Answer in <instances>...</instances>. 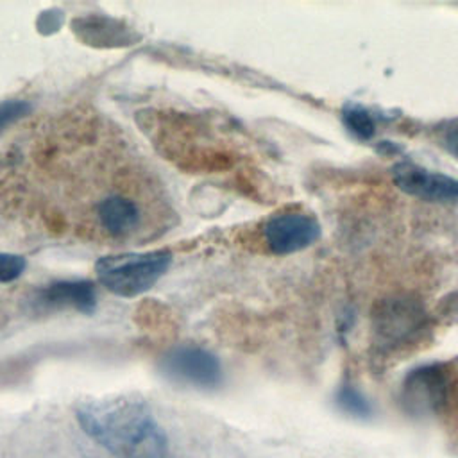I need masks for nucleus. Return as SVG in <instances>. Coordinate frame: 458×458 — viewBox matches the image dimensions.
<instances>
[{
	"label": "nucleus",
	"mask_w": 458,
	"mask_h": 458,
	"mask_svg": "<svg viewBox=\"0 0 458 458\" xmlns=\"http://www.w3.org/2000/svg\"><path fill=\"white\" fill-rule=\"evenodd\" d=\"M75 417L82 429L116 458H163L166 435L150 406L136 395L81 401Z\"/></svg>",
	"instance_id": "1"
},
{
	"label": "nucleus",
	"mask_w": 458,
	"mask_h": 458,
	"mask_svg": "<svg viewBox=\"0 0 458 458\" xmlns=\"http://www.w3.org/2000/svg\"><path fill=\"white\" fill-rule=\"evenodd\" d=\"M170 263L172 252L166 249L125 252L100 258L95 272L98 283L114 295L136 297L150 290L165 276Z\"/></svg>",
	"instance_id": "2"
},
{
	"label": "nucleus",
	"mask_w": 458,
	"mask_h": 458,
	"mask_svg": "<svg viewBox=\"0 0 458 458\" xmlns=\"http://www.w3.org/2000/svg\"><path fill=\"white\" fill-rule=\"evenodd\" d=\"M161 369L168 377L199 388H215L222 381V365L218 358L197 345H179L170 349L161 360Z\"/></svg>",
	"instance_id": "3"
},
{
	"label": "nucleus",
	"mask_w": 458,
	"mask_h": 458,
	"mask_svg": "<svg viewBox=\"0 0 458 458\" xmlns=\"http://www.w3.org/2000/svg\"><path fill=\"white\" fill-rule=\"evenodd\" d=\"M320 236L318 222L301 211L274 215L263 225V238L274 254H292L310 247Z\"/></svg>",
	"instance_id": "4"
},
{
	"label": "nucleus",
	"mask_w": 458,
	"mask_h": 458,
	"mask_svg": "<svg viewBox=\"0 0 458 458\" xmlns=\"http://www.w3.org/2000/svg\"><path fill=\"white\" fill-rule=\"evenodd\" d=\"M394 182L406 193L431 200V202H453L458 200V181L426 170L413 163H399L394 166Z\"/></svg>",
	"instance_id": "5"
},
{
	"label": "nucleus",
	"mask_w": 458,
	"mask_h": 458,
	"mask_svg": "<svg viewBox=\"0 0 458 458\" xmlns=\"http://www.w3.org/2000/svg\"><path fill=\"white\" fill-rule=\"evenodd\" d=\"M420 315L417 302L411 299H386L376 313V329L385 340H399L415 329Z\"/></svg>",
	"instance_id": "6"
},
{
	"label": "nucleus",
	"mask_w": 458,
	"mask_h": 458,
	"mask_svg": "<svg viewBox=\"0 0 458 458\" xmlns=\"http://www.w3.org/2000/svg\"><path fill=\"white\" fill-rule=\"evenodd\" d=\"M39 301L50 308H73L91 313L97 304V293L89 281H57L39 292Z\"/></svg>",
	"instance_id": "7"
},
{
	"label": "nucleus",
	"mask_w": 458,
	"mask_h": 458,
	"mask_svg": "<svg viewBox=\"0 0 458 458\" xmlns=\"http://www.w3.org/2000/svg\"><path fill=\"white\" fill-rule=\"evenodd\" d=\"M344 120L347 127L360 138H369L374 134V120L372 116L361 107H349L344 113Z\"/></svg>",
	"instance_id": "8"
},
{
	"label": "nucleus",
	"mask_w": 458,
	"mask_h": 458,
	"mask_svg": "<svg viewBox=\"0 0 458 458\" xmlns=\"http://www.w3.org/2000/svg\"><path fill=\"white\" fill-rule=\"evenodd\" d=\"M30 113V104L25 100H4L0 102V132L20 118Z\"/></svg>",
	"instance_id": "9"
},
{
	"label": "nucleus",
	"mask_w": 458,
	"mask_h": 458,
	"mask_svg": "<svg viewBox=\"0 0 458 458\" xmlns=\"http://www.w3.org/2000/svg\"><path fill=\"white\" fill-rule=\"evenodd\" d=\"M25 270V259L18 254L0 252V283H11L18 279Z\"/></svg>",
	"instance_id": "10"
},
{
	"label": "nucleus",
	"mask_w": 458,
	"mask_h": 458,
	"mask_svg": "<svg viewBox=\"0 0 458 458\" xmlns=\"http://www.w3.org/2000/svg\"><path fill=\"white\" fill-rule=\"evenodd\" d=\"M338 403L344 410L354 413V415H367L369 413V404L367 401L356 392V390H351V388H342L340 392V397H338Z\"/></svg>",
	"instance_id": "11"
},
{
	"label": "nucleus",
	"mask_w": 458,
	"mask_h": 458,
	"mask_svg": "<svg viewBox=\"0 0 458 458\" xmlns=\"http://www.w3.org/2000/svg\"><path fill=\"white\" fill-rule=\"evenodd\" d=\"M449 143H451V145L454 147V150L458 152V131H456L454 134H451V136H449Z\"/></svg>",
	"instance_id": "12"
}]
</instances>
